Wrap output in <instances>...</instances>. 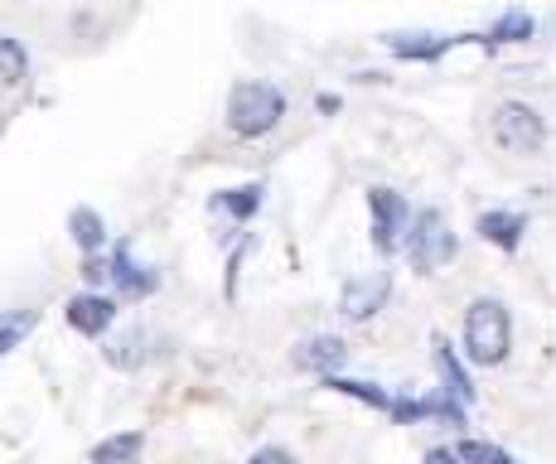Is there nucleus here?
Segmentation results:
<instances>
[{"label": "nucleus", "instance_id": "1", "mask_svg": "<svg viewBox=\"0 0 556 464\" xmlns=\"http://www.w3.org/2000/svg\"><path fill=\"white\" fill-rule=\"evenodd\" d=\"M513 349V319H508V305L494 296H479L469 300L465 310V353L469 363L479 368H498Z\"/></svg>", "mask_w": 556, "mask_h": 464}, {"label": "nucleus", "instance_id": "2", "mask_svg": "<svg viewBox=\"0 0 556 464\" xmlns=\"http://www.w3.org/2000/svg\"><path fill=\"white\" fill-rule=\"evenodd\" d=\"M286 116V92L276 83H262V78H242L232 83L228 92V126L238 131L242 140H256V136H271Z\"/></svg>", "mask_w": 556, "mask_h": 464}, {"label": "nucleus", "instance_id": "3", "mask_svg": "<svg viewBox=\"0 0 556 464\" xmlns=\"http://www.w3.org/2000/svg\"><path fill=\"white\" fill-rule=\"evenodd\" d=\"M455 247L459 242H455V233H451V223H445L441 209H426L406 223V256H412V266L421 276H435L441 266H451Z\"/></svg>", "mask_w": 556, "mask_h": 464}, {"label": "nucleus", "instance_id": "4", "mask_svg": "<svg viewBox=\"0 0 556 464\" xmlns=\"http://www.w3.org/2000/svg\"><path fill=\"white\" fill-rule=\"evenodd\" d=\"M494 140L508 155H538L547 146V122L528 102H498L494 106Z\"/></svg>", "mask_w": 556, "mask_h": 464}, {"label": "nucleus", "instance_id": "5", "mask_svg": "<svg viewBox=\"0 0 556 464\" xmlns=\"http://www.w3.org/2000/svg\"><path fill=\"white\" fill-rule=\"evenodd\" d=\"M368 213H372V247H378L382 256H392L402 247L406 237V223H412V213H406V199L397 189H368Z\"/></svg>", "mask_w": 556, "mask_h": 464}, {"label": "nucleus", "instance_id": "6", "mask_svg": "<svg viewBox=\"0 0 556 464\" xmlns=\"http://www.w3.org/2000/svg\"><path fill=\"white\" fill-rule=\"evenodd\" d=\"M392 296V276L388 272H372V276H354L344 286V296H339V315L363 325V319H372L382 305H388Z\"/></svg>", "mask_w": 556, "mask_h": 464}, {"label": "nucleus", "instance_id": "7", "mask_svg": "<svg viewBox=\"0 0 556 464\" xmlns=\"http://www.w3.org/2000/svg\"><path fill=\"white\" fill-rule=\"evenodd\" d=\"M106 276L116 280V290H122V300H146V296H155V286H160V272L155 266H141L131 256V247H116V256H112V266H106Z\"/></svg>", "mask_w": 556, "mask_h": 464}, {"label": "nucleus", "instance_id": "8", "mask_svg": "<svg viewBox=\"0 0 556 464\" xmlns=\"http://www.w3.org/2000/svg\"><path fill=\"white\" fill-rule=\"evenodd\" d=\"M68 329H78L83 339H102L116 325V300L112 296H73L68 300Z\"/></svg>", "mask_w": 556, "mask_h": 464}, {"label": "nucleus", "instance_id": "9", "mask_svg": "<svg viewBox=\"0 0 556 464\" xmlns=\"http://www.w3.org/2000/svg\"><path fill=\"white\" fill-rule=\"evenodd\" d=\"M295 363H301L305 373L329 377V373H339L349 363V343L339 339V334H315V339H305L301 349H295Z\"/></svg>", "mask_w": 556, "mask_h": 464}, {"label": "nucleus", "instance_id": "10", "mask_svg": "<svg viewBox=\"0 0 556 464\" xmlns=\"http://www.w3.org/2000/svg\"><path fill=\"white\" fill-rule=\"evenodd\" d=\"M475 228L484 242H494L498 252H518L522 233H528V218H522V213H508V209H489V213H479Z\"/></svg>", "mask_w": 556, "mask_h": 464}, {"label": "nucleus", "instance_id": "11", "mask_svg": "<svg viewBox=\"0 0 556 464\" xmlns=\"http://www.w3.org/2000/svg\"><path fill=\"white\" fill-rule=\"evenodd\" d=\"M469 35H388V49L397 59H412V63H435L445 49L465 45Z\"/></svg>", "mask_w": 556, "mask_h": 464}, {"label": "nucleus", "instance_id": "12", "mask_svg": "<svg viewBox=\"0 0 556 464\" xmlns=\"http://www.w3.org/2000/svg\"><path fill=\"white\" fill-rule=\"evenodd\" d=\"M435 373H441V383H445V392L455 397V402H475V383H469V373H465V363H459V353L451 349V339H441L435 334Z\"/></svg>", "mask_w": 556, "mask_h": 464}, {"label": "nucleus", "instance_id": "13", "mask_svg": "<svg viewBox=\"0 0 556 464\" xmlns=\"http://www.w3.org/2000/svg\"><path fill=\"white\" fill-rule=\"evenodd\" d=\"M146 450V430H116V436H106L92 446L88 464H136Z\"/></svg>", "mask_w": 556, "mask_h": 464}, {"label": "nucleus", "instance_id": "14", "mask_svg": "<svg viewBox=\"0 0 556 464\" xmlns=\"http://www.w3.org/2000/svg\"><path fill=\"white\" fill-rule=\"evenodd\" d=\"M325 387H329V392H339V397H354V402L372 406V412H388V406H392V397L382 392L378 383H363V377H339V373H329Z\"/></svg>", "mask_w": 556, "mask_h": 464}, {"label": "nucleus", "instance_id": "15", "mask_svg": "<svg viewBox=\"0 0 556 464\" xmlns=\"http://www.w3.org/2000/svg\"><path fill=\"white\" fill-rule=\"evenodd\" d=\"M68 233H73V242H78L88 256H98L102 242H106V223H102L98 209H73L68 213Z\"/></svg>", "mask_w": 556, "mask_h": 464}, {"label": "nucleus", "instance_id": "16", "mask_svg": "<svg viewBox=\"0 0 556 464\" xmlns=\"http://www.w3.org/2000/svg\"><path fill=\"white\" fill-rule=\"evenodd\" d=\"M532 29H538V20L528 15V10H504V15L494 20V29L484 35V45H522V39H532Z\"/></svg>", "mask_w": 556, "mask_h": 464}, {"label": "nucleus", "instance_id": "17", "mask_svg": "<svg viewBox=\"0 0 556 464\" xmlns=\"http://www.w3.org/2000/svg\"><path fill=\"white\" fill-rule=\"evenodd\" d=\"M262 193H266V185H238V189L218 193V203H213V209H223V213H228V218L248 223L252 213L262 209Z\"/></svg>", "mask_w": 556, "mask_h": 464}, {"label": "nucleus", "instance_id": "18", "mask_svg": "<svg viewBox=\"0 0 556 464\" xmlns=\"http://www.w3.org/2000/svg\"><path fill=\"white\" fill-rule=\"evenodd\" d=\"M29 78V53L20 39L0 35V83H10V88H20V83Z\"/></svg>", "mask_w": 556, "mask_h": 464}, {"label": "nucleus", "instance_id": "19", "mask_svg": "<svg viewBox=\"0 0 556 464\" xmlns=\"http://www.w3.org/2000/svg\"><path fill=\"white\" fill-rule=\"evenodd\" d=\"M35 325H39L35 310H5V315H0V359H5L10 349H20V343H25V334Z\"/></svg>", "mask_w": 556, "mask_h": 464}, {"label": "nucleus", "instance_id": "20", "mask_svg": "<svg viewBox=\"0 0 556 464\" xmlns=\"http://www.w3.org/2000/svg\"><path fill=\"white\" fill-rule=\"evenodd\" d=\"M455 455H459V464H518L508 450L489 446V440H459Z\"/></svg>", "mask_w": 556, "mask_h": 464}, {"label": "nucleus", "instance_id": "21", "mask_svg": "<svg viewBox=\"0 0 556 464\" xmlns=\"http://www.w3.org/2000/svg\"><path fill=\"white\" fill-rule=\"evenodd\" d=\"M248 464H301V460H295L286 446H262V450H256V455H252Z\"/></svg>", "mask_w": 556, "mask_h": 464}, {"label": "nucleus", "instance_id": "22", "mask_svg": "<svg viewBox=\"0 0 556 464\" xmlns=\"http://www.w3.org/2000/svg\"><path fill=\"white\" fill-rule=\"evenodd\" d=\"M426 464H459V455H455V450H431V455H426Z\"/></svg>", "mask_w": 556, "mask_h": 464}]
</instances>
